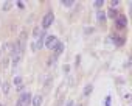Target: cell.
Returning a JSON list of instances; mask_svg holds the SVG:
<instances>
[{"instance_id":"cell-3","label":"cell","mask_w":132,"mask_h":106,"mask_svg":"<svg viewBox=\"0 0 132 106\" xmlns=\"http://www.w3.org/2000/svg\"><path fill=\"white\" fill-rule=\"evenodd\" d=\"M45 39H47V33H42V34L39 36V39H37V42L34 44V47H36V50H39V48H42V47H44V44H45Z\"/></svg>"},{"instance_id":"cell-11","label":"cell","mask_w":132,"mask_h":106,"mask_svg":"<svg viewBox=\"0 0 132 106\" xmlns=\"http://www.w3.org/2000/svg\"><path fill=\"white\" fill-rule=\"evenodd\" d=\"M2 89H3V92H5V94H8V92H10V83H8V81H6V83H3V84H2Z\"/></svg>"},{"instance_id":"cell-22","label":"cell","mask_w":132,"mask_h":106,"mask_svg":"<svg viewBox=\"0 0 132 106\" xmlns=\"http://www.w3.org/2000/svg\"><path fill=\"white\" fill-rule=\"evenodd\" d=\"M17 6H19V8H25V5H23L22 2H17Z\"/></svg>"},{"instance_id":"cell-15","label":"cell","mask_w":132,"mask_h":106,"mask_svg":"<svg viewBox=\"0 0 132 106\" xmlns=\"http://www.w3.org/2000/svg\"><path fill=\"white\" fill-rule=\"evenodd\" d=\"M117 16V10H109V17H115Z\"/></svg>"},{"instance_id":"cell-9","label":"cell","mask_w":132,"mask_h":106,"mask_svg":"<svg viewBox=\"0 0 132 106\" xmlns=\"http://www.w3.org/2000/svg\"><path fill=\"white\" fill-rule=\"evenodd\" d=\"M96 19H98V22H104V20H106V13H104V11H98Z\"/></svg>"},{"instance_id":"cell-12","label":"cell","mask_w":132,"mask_h":106,"mask_svg":"<svg viewBox=\"0 0 132 106\" xmlns=\"http://www.w3.org/2000/svg\"><path fill=\"white\" fill-rule=\"evenodd\" d=\"M62 5H64V6H67V8H72V6H73V2H72V0H64Z\"/></svg>"},{"instance_id":"cell-8","label":"cell","mask_w":132,"mask_h":106,"mask_svg":"<svg viewBox=\"0 0 132 106\" xmlns=\"http://www.w3.org/2000/svg\"><path fill=\"white\" fill-rule=\"evenodd\" d=\"M117 27H118V28H124V27H126V17H123V16L118 17V19H117Z\"/></svg>"},{"instance_id":"cell-7","label":"cell","mask_w":132,"mask_h":106,"mask_svg":"<svg viewBox=\"0 0 132 106\" xmlns=\"http://www.w3.org/2000/svg\"><path fill=\"white\" fill-rule=\"evenodd\" d=\"M42 101H44L42 95H36V97H33V98H31V103H33V106H40V104H42Z\"/></svg>"},{"instance_id":"cell-16","label":"cell","mask_w":132,"mask_h":106,"mask_svg":"<svg viewBox=\"0 0 132 106\" xmlns=\"http://www.w3.org/2000/svg\"><path fill=\"white\" fill-rule=\"evenodd\" d=\"M33 33H34V36H37V37H39V36L42 34V31H40V28H36V30H34Z\"/></svg>"},{"instance_id":"cell-18","label":"cell","mask_w":132,"mask_h":106,"mask_svg":"<svg viewBox=\"0 0 132 106\" xmlns=\"http://www.w3.org/2000/svg\"><path fill=\"white\" fill-rule=\"evenodd\" d=\"M95 6H96V8H101V6H103V2H101V0H98V2H95Z\"/></svg>"},{"instance_id":"cell-19","label":"cell","mask_w":132,"mask_h":106,"mask_svg":"<svg viewBox=\"0 0 132 106\" xmlns=\"http://www.w3.org/2000/svg\"><path fill=\"white\" fill-rule=\"evenodd\" d=\"M90 33H93V28H87L86 30V34H90Z\"/></svg>"},{"instance_id":"cell-2","label":"cell","mask_w":132,"mask_h":106,"mask_svg":"<svg viewBox=\"0 0 132 106\" xmlns=\"http://www.w3.org/2000/svg\"><path fill=\"white\" fill-rule=\"evenodd\" d=\"M56 44H57V39H56L54 36H47V39H45V47H47L48 50H53V48L56 47Z\"/></svg>"},{"instance_id":"cell-17","label":"cell","mask_w":132,"mask_h":106,"mask_svg":"<svg viewBox=\"0 0 132 106\" xmlns=\"http://www.w3.org/2000/svg\"><path fill=\"white\" fill-rule=\"evenodd\" d=\"M56 58H57V56H54V55H53V56H51V58L48 59V66H51V64H53V63L56 61Z\"/></svg>"},{"instance_id":"cell-1","label":"cell","mask_w":132,"mask_h":106,"mask_svg":"<svg viewBox=\"0 0 132 106\" xmlns=\"http://www.w3.org/2000/svg\"><path fill=\"white\" fill-rule=\"evenodd\" d=\"M53 20H54V14H53V13L45 14L44 19H42V28H48V27L53 24Z\"/></svg>"},{"instance_id":"cell-10","label":"cell","mask_w":132,"mask_h":106,"mask_svg":"<svg viewBox=\"0 0 132 106\" xmlns=\"http://www.w3.org/2000/svg\"><path fill=\"white\" fill-rule=\"evenodd\" d=\"M92 90H93V86H92V84H87V86H86V89H84V92H82V95H84V97H87V95H90V92H92Z\"/></svg>"},{"instance_id":"cell-20","label":"cell","mask_w":132,"mask_h":106,"mask_svg":"<svg viewBox=\"0 0 132 106\" xmlns=\"http://www.w3.org/2000/svg\"><path fill=\"white\" fill-rule=\"evenodd\" d=\"M16 106H27V104H25V103H23V101H20V100H19V101H17V104H16Z\"/></svg>"},{"instance_id":"cell-5","label":"cell","mask_w":132,"mask_h":106,"mask_svg":"<svg viewBox=\"0 0 132 106\" xmlns=\"http://www.w3.org/2000/svg\"><path fill=\"white\" fill-rule=\"evenodd\" d=\"M20 101H23L27 106L31 103V94H28V92H25V94H22L20 95Z\"/></svg>"},{"instance_id":"cell-6","label":"cell","mask_w":132,"mask_h":106,"mask_svg":"<svg viewBox=\"0 0 132 106\" xmlns=\"http://www.w3.org/2000/svg\"><path fill=\"white\" fill-rule=\"evenodd\" d=\"M53 50H54V56H59L61 53L64 51V44H62V42H57V44H56V47H54Z\"/></svg>"},{"instance_id":"cell-21","label":"cell","mask_w":132,"mask_h":106,"mask_svg":"<svg viewBox=\"0 0 132 106\" xmlns=\"http://www.w3.org/2000/svg\"><path fill=\"white\" fill-rule=\"evenodd\" d=\"M65 106H73V100H69V101H67V104H65Z\"/></svg>"},{"instance_id":"cell-14","label":"cell","mask_w":132,"mask_h":106,"mask_svg":"<svg viewBox=\"0 0 132 106\" xmlns=\"http://www.w3.org/2000/svg\"><path fill=\"white\" fill-rule=\"evenodd\" d=\"M14 84L20 86V84H22V78H20V77H16V78H14Z\"/></svg>"},{"instance_id":"cell-4","label":"cell","mask_w":132,"mask_h":106,"mask_svg":"<svg viewBox=\"0 0 132 106\" xmlns=\"http://www.w3.org/2000/svg\"><path fill=\"white\" fill-rule=\"evenodd\" d=\"M25 41H27V34H25V33H22V34H20V37H19V42H17V47L20 48V51L25 48Z\"/></svg>"},{"instance_id":"cell-13","label":"cell","mask_w":132,"mask_h":106,"mask_svg":"<svg viewBox=\"0 0 132 106\" xmlns=\"http://www.w3.org/2000/svg\"><path fill=\"white\" fill-rule=\"evenodd\" d=\"M11 6H13V3H11V2H5V3H3V11L11 10Z\"/></svg>"}]
</instances>
